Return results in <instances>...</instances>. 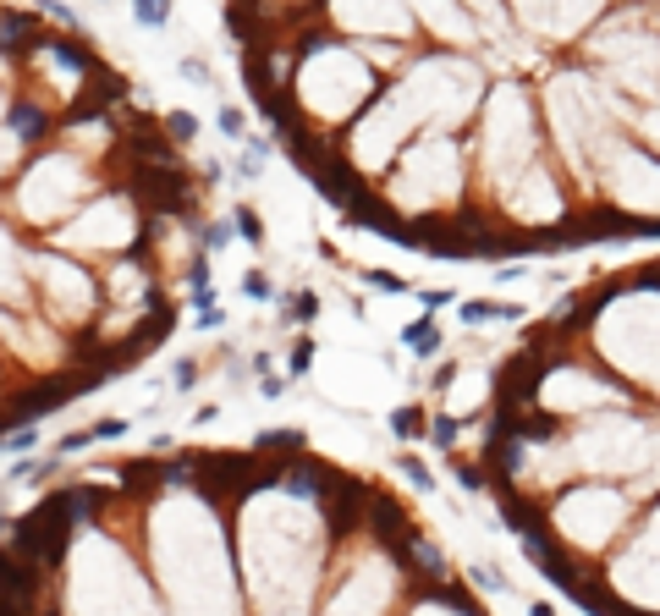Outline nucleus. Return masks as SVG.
<instances>
[{
    "mask_svg": "<svg viewBox=\"0 0 660 616\" xmlns=\"http://www.w3.org/2000/svg\"><path fill=\"white\" fill-rule=\"evenodd\" d=\"M413 616H468V611L451 605L446 594H429V600H419V605H413Z\"/></svg>",
    "mask_w": 660,
    "mask_h": 616,
    "instance_id": "c85d7f7f",
    "label": "nucleus"
},
{
    "mask_svg": "<svg viewBox=\"0 0 660 616\" xmlns=\"http://www.w3.org/2000/svg\"><path fill=\"white\" fill-rule=\"evenodd\" d=\"M391 594H396V567L385 556H363L342 583L336 594L325 600L319 616H385L391 611Z\"/></svg>",
    "mask_w": 660,
    "mask_h": 616,
    "instance_id": "aec40b11",
    "label": "nucleus"
},
{
    "mask_svg": "<svg viewBox=\"0 0 660 616\" xmlns=\"http://www.w3.org/2000/svg\"><path fill=\"white\" fill-rule=\"evenodd\" d=\"M622 523H627V496L611 490V485H578L551 512L556 539L572 545V551H606Z\"/></svg>",
    "mask_w": 660,
    "mask_h": 616,
    "instance_id": "ddd939ff",
    "label": "nucleus"
},
{
    "mask_svg": "<svg viewBox=\"0 0 660 616\" xmlns=\"http://www.w3.org/2000/svg\"><path fill=\"white\" fill-rule=\"evenodd\" d=\"M600 187L622 215H644V221H660V155H644L638 144H617L589 176Z\"/></svg>",
    "mask_w": 660,
    "mask_h": 616,
    "instance_id": "4468645a",
    "label": "nucleus"
},
{
    "mask_svg": "<svg viewBox=\"0 0 660 616\" xmlns=\"http://www.w3.org/2000/svg\"><path fill=\"white\" fill-rule=\"evenodd\" d=\"M479 66L462 55H424L419 66H408V78L391 89L396 110L408 116L413 132H429V138H446L451 127H462L479 110Z\"/></svg>",
    "mask_w": 660,
    "mask_h": 616,
    "instance_id": "39448f33",
    "label": "nucleus"
},
{
    "mask_svg": "<svg viewBox=\"0 0 660 616\" xmlns=\"http://www.w3.org/2000/svg\"><path fill=\"white\" fill-rule=\"evenodd\" d=\"M567 457L572 468L583 473H600V479H633L638 490H649V473H655V457H660V430L633 419V413H594L572 430L567 441Z\"/></svg>",
    "mask_w": 660,
    "mask_h": 616,
    "instance_id": "423d86ee",
    "label": "nucleus"
},
{
    "mask_svg": "<svg viewBox=\"0 0 660 616\" xmlns=\"http://www.w3.org/2000/svg\"><path fill=\"white\" fill-rule=\"evenodd\" d=\"M479 166L490 176V187L506 198L528 171L540 166V127H534V105L517 83H501L485 105V132H479Z\"/></svg>",
    "mask_w": 660,
    "mask_h": 616,
    "instance_id": "6e6552de",
    "label": "nucleus"
},
{
    "mask_svg": "<svg viewBox=\"0 0 660 616\" xmlns=\"http://www.w3.org/2000/svg\"><path fill=\"white\" fill-rule=\"evenodd\" d=\"M540 407H545V413H583V419H594V413H617V407H622V391L606 385L594 369L556 364V369L540 380Z\"/></svg>",
    "mask_w": 660,
    "mask_h": 616,
    "instance_id": "a211bd4d",
    "label": "nucleus"
},
{
    "mask_svg": "<svg viewBox=\"0 0 660 616\" xmlns=\"http://www.w3.org/2000/svg\"><path fill=\"white\" fill-rule=\"evenodd\" d=\"M369 94H374V66L353 44H319L297 66V105L325 127L347 121Z\"/></svg>",
    "mask_w": 660,
    "mask_h": 616,
    "instance_id": "1a4fd4ad",
    "label": "nucleus"
},
{
    "mask_svg": "<svg viewBox=\"0 0 660 616\" xmlns=\"http://www.w3.org/2000/svg\"><path fill=\"white\" fill-rule=\"evenodd\" d=\"M413 17H419V23H429L446 44H479V28H485V23H479V12H457V6H419Z\"/></svg>",
    "mask_w": 660,
    "mask_h": 616,
    "instance_id": "393cba45",
    "label": "nucleus"
},
{
    "mask_svg": "<svg viewBox=\"0 0 660 616\" xmlns=\"http://www.w3.org/2000/svg\"><path fill=\"white\" fill-rule=\"evenodd\" d=\"M545 121L561 160L589 182L617 144H622V116H617V89H606L589 72H556L545 83Z\"/></svg>",
    "mask_w": 660,
    "mask_h": 616,
    "instance_id": "7ed1b4c3",
    "label": "nucleus"
},
{
    "mask_svg": "<svg viewBox=\"0 0 660 616\" xmlns=\"http://www.w3.org/2000/svg\"><path fill=\"white\" fill-rule=\"evenodd\" d=\"M611 589L622 605L660 616V507L649 512V523L638 528V539L622 551V562L611 567Z\"/></svg>",
    "mask_w": 660,
    "mask_h": 616,
    "instance_id": "dca6fc26",
    "label": "nucleus"
},
{
    "mask_svg": "<svg viewBox=\"0 0 660 616\" xmlns=\"http://www.w3.org/2000/svg\"><path fill=\"white\" fill-rule=\"evenodd\" d=\"M594 66L638 100H660V39L638 28V17H611L600 33L589 39Z\"/></svg>",
    "mask_w": 660,
    "mask_h": 616,
    "instance_id": "9b49d317",
    "label": "nucleus"
},
{
    "mask_svg": "<svg viewBox=\"0 0 660 616\" xmlns=\"http://www.w3.org/2000/svg\"><path fill=\"white\" fill-rule=\"evenodd\" d=\"M408 138H413V127H408V116L396 110V100L385 94L358 127H353V138H347V160L363 171V176H380L396 155H408Z\"/></svg>",
    "mask_w": 660,
    "mask_h": 616,
    "instance_id": "f3484780",
    "label": "nucleus"
},
{
    "mask_svg": "<svg viewBox=\"0 0 660 616\" xmlns=\"http://www.w3.org/2000/svg\"><path fill=\"white\" fill-rule=\"evenodd\" d=\"M506 473L517 490H561L567 473H572V457H567V441H512L506 451Z\"/></svg>",
    "mask_w": 660,
    "mask_h": 616,
    "instance_id": "412c9836",
    "label": "nucleus"
},
{
    "mask_svg": "<svg viewBox=\"0 0 660 616\" xmlns=\"http://www.w3.org/2000/svg\"><path fill=\"white\" fill-rule=\"evenodd\" d=\"M0 303H28V259L6 226H0Z\"/></svg>",
    "mask_w": 660,
    "mask_h": 616,
    "instance_id": "a878e982",
    "label": "nucleus"
},
{
    "mask_svg": "<svg viewBox=\"0 0 660 616\" xmlns=\"http://www.w3.org/2000/svg\"><path fill=\"white\" fill-rule=\"evenodd\" d=\"M28 270H33V281L44 287V303H50L55 319H89L94 314V292L99 287H94V276L83 264L61 259V253H33Z\"/></svg>",
    "mask_w": 660,
    "mask_h": 616,
    "instance_id": "6ab92c4d",
    "label": "nucleus"
},
{
    "mask_svg": "<svg viewBox=\"0 0 660 616\" xmlns=\"http://www.w3.org/2000/svg\"><path fill=\"white\" fill-rule=\"evenodd\" d=\"M149 567L165 616H242V578L231 573L215 507L176 485L149 512Z\"/></svg>",
    "mask_w": 660,
    "mask_h": 616,
    "instance_id": "f03ea898",
    "label": "nucleus"
},
{
    "mask_svg": "<svg viewBox=\"0 0 660 616\" xmlns=\"http://www.w3.org/2000/svg\"><path fill=\"white\" fill-rule=\"evenodd\" d=\"M638 132H644V138H649V149H655V155H660V100H655V105H644V110H638Z\"/></svg>",
    "mask_w": 660,
    "mask_h": 616,
    "instance_id": "cd10ccee",
    "label": "nucleus"
},
{
    "mask_svg": "<svg viewBox=\"0 0 660 616\" xmlns=\"http://www.w3.org/2000/svg\"><path fill=\"white\" fill-rule=\"evenodd\" d=\"M462 176H468L462 144H451V138H419L402 155V171L391 176V204L402 215L446 210V204H457V193H462Z\"/></svg>",
    "mask_w": 660,
    "mask_h": 616,
    "instance_id": "9d476101",
    "label": "nucleus"
},
{
    "mask_svg": "<svg viewBox=\"0 0 660 616\" xmlns=\"http://www.w3.org/2000/svg\"><path fill=\"white\" fill-rule=\"evenodd\" d=\"M237 562L253 616H308L325 562V517L292 485H264L237 517Z\"/></svg>",
    "mask_w": 660,
    "mask_h": 616,
    "instance_id": "f257e3e1",
    "label": "nucleus"
},
{
    "mask_svg": "<svg viewBox=\"0 0 660 616\" xmlns=\"http://www.w3.org/2000/svg\"><path fill=\"white\" fill-rule=\"evenodd\" d=\"M17 155H23V132H17V121L6 116V121H0V171H12Z\"/></svg>",
    "mask_w": 660,
    "mask_h": 616,
    "instance_id": "bb28decb",
    "label": "nucleus"
},
{
    "mask_svg": "<svg viewBox=\"0 0 660 616\" xmlns=\"http://www.w3.org/2000/svg\"><path fill=\"white\" fill-rule=\"evenodd\" d=\"M330 23H342V28H353V33H385V39H408L413 33V12H402V6H336L330 12Z\"/></svg>",
    "mask_w": 660,
    "mask_h": 616,
    "instance_id": "b1692460",
    "label": "nucleus"
},
{
    "mask_svg": "<svg viewBox=\"0 0 660 616\" xmlns=\"http://www.w3.org/2000/svg\"><path fill=\"white\" fill-rule=\"evenodd\" d=\"M594 347L627 380L660 391V287L622 292L594 319Z\"/></svg>",
    "mask_w": 660,
    "mask_h": 616,
    "instance_id": "0eeeda50",
    "label": "nucleus"
},
{
    "mask_svg": "<svg viewBox=\"0 0 660 616\" xmlns=\"http://www.w3.org/2000/svg\"><path fill=\"white\" fill-rule=\"evenodd\" d=\"M138 210H132V198L127 193H105V198H94L89 210L78 215V221H66L61 232H55V242L61 248H83V253H121L127 242H138Z\"/></svg>",
    "mask_w": 660,
    "mask_h": 616,
    "instance_id": "2eb2a0df",
    "label": "nucleus"
},
{
    "mask_svg": "<svg viewBox=\"0 0 660 616\" xmlns=\"http://www.w3.org/2000/svg\"><path fill=\"white\" fill-rule=\"evenodd\" d=\"M66 616H165V605L121 545L89 528L66 556Z\"/></svg>",
    "mask_w": 660,
    "mask_h": 616,
    "instance_id": "20e7f679",
    "label": "nucleus"
},
{
    "mask_svg": "<svg viewBox=\"0 0 660 616\" xmlns=\"http://www.w3.org/2000/svg\"><path fill=\"white\" fill-rule=\"evenodd\" d=\"M83 193H89V166H83V155L50 149V155H39V160L23 171V182H17V210H23L28 226H55Z\"/></svg>",
    "mask_w": 660,
    "mask_h": 616,
    "instance_id": "f8f14e48",
    "label": "nucleus"
},
{
    "mask_svg": "<svg viewBox=\"0 0 660 616\" xmlns=\"http://www.w3.org/2000/svg\"><path fill=\"white\" fill-rule=\"evenodd\" d=\"M501 204H506V215H512V221H523V226H545V221H556V215H561V187H556L551 166L540 160V166L528 171V176H523V182H517Z\"/></svg>",
    "mask_w": 660,
    "mask_h": 616,
    "instance_id": "4be33fe9",
    "label": "nucleus"
},
{
    "mask_svg": "<svg viewBox=\"0 0 660 616\" xmlns=\"http://www.w3.org/2000/svg\"><path fill=\"white\" fill-rule=\"evenodd\" d=\"M512 17L523 28H534L540 39L561 44V39H572V33H583V28L600 23V6H517Z\"/></svg>",
    "mask_w": 660,
    "mask_h": 616,
    "instance_id": "5701e85b",
    "label": "nucleus"
}]
</instances>
